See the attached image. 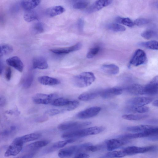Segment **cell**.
I'll return each instance as SVG.
<instances>
[{
  "instance_id": "db71d44e",
  "label": "cell",
  "mask_w": 158,
  "mask_h": 158,
  "mask_svg": "<svg viewBox=\"0 0 158 158\" xmlns=\"http://www.w3.org/2000/svg\"><path fill=\"white\" fill-rule=\"evenodd\" d=\"M148 139L152 141H156L158 140V135H152L148 137Z\"/></svg>"
},
{
  "instance_id": "8d00e7d4",
  "label": "cell",
  "mask_w": 158,
  "mask_h": 158,
  "mask_svg": "<svg viewBox=\"0 0 158 158\" xmlns=\"http://www.w3.org/2000/svg\"><path fill=\"white\" fill-rule=\"evenodd\" d=\"M107 27L110 30L116 32L124 31L126 30L124 26L116 23L109 24Z\"/></svg>"
},
{
  "instance_id": "f1b7e54d",
  "label": "cell",
  "mask_w": 158,
  "mask_h": 158,
  "mask_svg": "<svg viewBox=\"0 0 158 158\" xmlns=\"http://www.w3.org/2000/svg\"><path fill=\"white\" fill-rule=\"evenodd\" d=\"M152 127L148 125H140L129 127L126 129L127 130L132 132H142L147 131Z\"/></svg>"
},
{
  "instance_id": "f6af8a7d",
  "label": "cell",
  "mask_w": 158,
  "mask_h": 158,
  "mask_svg": "<svg viewBox=\"0 0 158 158\" xmlns=\"http://www.w3.org/2000/svg\"><path fill=\"white\" fill-rule=\"evenodd\" d=\"M21 7L20 2H16L13 4L10 9V12L12 15H15L18 12Z\"/></svg>"
},
{
  "instance_id": "44dd1931",
  "label": "cell",
  "mask_w": 158,
  "mask_h": 158,
  "mask_svg": "<svg viewBox=\"0 0 158 158\" xmlns=\"http://www.w3.org/2000/svg\"><path fill=\"white\" fill-rule=\"evenodd\" d=\"M65 11L63 7L57 6L47 9L45 11L46 15L48 17H53L62 14Z\"/></svg>"
},
{
  "instance_id": "9c48e42d",
  "label": "cell",
  "mask_w": 158,
  "mask_h": 158,
  "mask_svg": "<svg viewBox=\"0 0 158 158\" xmlns=\"http://www.w3.org/2000/svg\"><path fill=\"white\" fill-rule=\"evenodd\" d=\"M158 92V77L156 76L150 82L143 86V95H156Z\"/></svg>"
},
{
  "instance_id": "f5cc1de1",
  "label": "cell",
  "mask_w": 158,
  "mask_h": 158,
  "mask_svg": "<svg viewBox=\"0 0 158 158\" xmlns=\"http://www.w3.org/2000/svg\"><path fill=\"white\" fill-rule=\"evenodd\" d=\"M83 22L81 19L79 21L78 23V27L79 30L80 31H82L83 27Z\"/></svg>"
},
{
  "instance_id": "6f0895ef",
  "label": "cell",
  "mask_w": 158,
  "mask_h": 158,
  "mask_svg": "<svg viewBox=\"0 0 158 158\" xmlns=\"http://www.w3.org/2000/svg\"><path fill=\"white\" fill-rule=\"evenodd\" d=\"M4 100L2 98L0 97V106L2 105L4 103Z\"/></svg>"
},
{
  "instance_id": "9a60e30c",
  "label": "cell",
  "mask_w": 158,
  "mask_h": 158,
  "mask_svg": "<svg viewBox=\"0 0 158 158\" xmlns=\"http://www.w3.org/2000/svg\"><path fill=\"white\" fill-rule=\"evenodd\" d=\"M127 142L125 139L123 138L121 139H112L107 140L106 142L107 149L109 151H112L118 148Z\"/></svg>"
},
{
  "instance_id": "f546056e",
  "label": "cell",
  "mask_w": 158,
  "mask_h": 158,
  "mask_svg": "<svg viewBox=\"0 0 158 158\" xmlns=\"http://www.w3.org/2000/svg\"><path fill=\"white\" fill-rule=\"evenodd\" d=\"M148 115L146 114H125L122 116V118L124 119L137 121L147 118Z\"/></svg>"
},
{
  "instance_id": "d590c367",
  "label": "cell",
  "mask_w": 158,
  "mask_h": 158,
  "mask_svg": "<svg viewBox=\"0 0 158 158\" xmlns=\"http://www.w3.org/2000/svg\"><path fill=\"white\" fill-rule=\"evenodd\" d=\"M69 101L67 99L60 98L55 99L52 104L56 106H65L69 104Z\"/></svg>"
},
{
  "instance_id": "7bdbcfd3",
  "label": "cell",
  "mask_w": 158,
  "mask_h": 158,
  "mask_svg": "<svg viewBox=\"0 0 158 158\" xmlns=\"http://www.w3.org/2000/svg\"><path fill=\"white\" fill-rule=\"evenodd\" d=\"M125 156L126 155L123 150L110 152L105 155L106 157H122Z\"/></svg>"
},
{
  "instance_id": "83f0119b",
  "label": "cell",
  "mask_w": 158,
  "mask_h": 158,
  "mask_svg": "<svg viewBox=\"0 0 158 158\" xmlns=\"http://www.w3.org/2000/svg\"><path fill=\"white\" fill-rule=\"evenodd\" d=\"M41 136L39 133H31L19 137L22 142L23 143L39 139Z\"/></svg>"
},
{
  "instance_id": "836d02e7",
  "label": "cell",
  "mask_w": 158,
  "mask_h": 158,
  "mask_svg": "<svg viewBox=\"0 0 158 158\" xmlns=\"http://www.w3.org/2000/svg\"><path fill=\"white\" fill-rule=\"evenodd\" d=\"M115 21L118 23L122 24L130 27H132L134 25V22L128 18L118 17L115 18Z\"/></svg>"
},
{
  "instance_id": "e575fe53",
  "label": "cell",
  "mask_w": 158,
  "mask_h": 158,
  "mask_svg": "<svg viewBox=\"0 0 158 158\" xmlns=\"http://www.w3.org/2000/svg\"><path fill=\"white\" fill-rule=\"evenodd\" d=\"M34 79V75L32 73L28 74L25 77L23 82V86L25 89L29 88L31 85Z\"/></svg>"
},
{
  "instance_id": "1f68e13d",
  "label": "cell",
  "mask_w": 158,
  "mask_h": 158,
  "mask_svg": "<svg viewBox=\"0 0 158 158\" xmlns=\"http://www.w3.org/2000/svg\"><path fill=\"white\" fill-rule=\"evenodd\" d=\"M13 50V47L10 45L6 44H0V58L11 53Z\"/></svg>"
},
{
  "instance_id": "2e32d148",
  "label": "cell",
  "mask_w": 158,
  "mask_h": 158,
  "mask_svg": "<svg viewBox=\"0 0 158 158\" xmlns=\"http://www.w3.org/2000/svg\"><path fill=\"white\" fill-rule=\"evenodd\" d=\"M112 1V0H97L89 7L88 11L89 13L97 11L110 5Z\"/></svg>"
},
{
  "instance_id": "bcb514c9",
  "label": "cell",
  "mask_w": 158,
  "mask_h": 158,
  "mask_svg": "<svg viewBox=\"0 0 158 158\" xmlns=\"http://www.w3.org/2000/svg\"><path fill=\"white\" fill-rule=\"evenodd\" d=\"M150 22V20L145 18H139L135 19L134 22V25L137 26H141L147 24Z\"/></svg>"
},
{
  "instance_id": "484cf974",
  "label": "cell",
  "mask_w": 158,
  "mask_h": 158,
  "mask_svg": "<svg viewBox=\"0 0 158 158\" xmlns=\"http://www.w3.org/2000/svg\"><path fill=\"white\" fill-rule=\"evenodd\" d=\"M128 112L139 113H144L149 110V108L147 106L130 105L126 108Z\"/></svg>"
},
{
  "instance_id": "ffe728a7",
  "label": "cell",
  "mask_w": 158,
  "mask_h": 158,
  "mask_svg": "<svg viewBox=\"0 0 158 158\" xmlns=\"http://www.w3.org/2000/svg\"><path fill=\"white\" fill-rule=\"evenodd\" d=\"M41 0H22L20 1L22 8L28 10L34 9L40 3Z\"/></svg>"
},
{
  "instance_id": "7c38bea8",
  "label": "cell",
  "mask_w": 158,
  "mask_h": 158,
  "mask_svg": "<svg viewBox=\"0 0 158 158\" xmlns=\"http://www.w3.org/2000/svg\"><path fill=\"white\" fill-rule=\"evenodd\" d=\"M75 140L73 139H68L66 140L59 141L52 144L43 150V154H47L51 153L64 147L65 145L73 142Z\"/></svg>"
},
{
  "instance_id": "c3c4849f",
  "label": "cell",
  "mask_w": 158,
  "mask_h": 158,
  "mask_svg": "<svg viewBox=\"0 0 158 158\" xmlns=\"http://www.w3.org/2000/svg\"><path fill=\"white\" fill-rule=\"evenodd\" d=\"M6 21V16L4 12L0 10V26H3L5 25Z\"/></svg>"
},
{
  "instance_id": "8992f818",
  "label": "cell",
  "mask_w": 158,
  "mask_h": 158,
  "mask_svg": "<svg viewBox=\"0 0 158 158\" xmlns=\"http://www.w3.org/2000/svg\"><path fill=\"white\" fill-rule=\"evenodd\" d=\"M56 95L53 94H46L38 93L33 97L32 99L35 104L45 105L52 103L56 99Z\"/></svg>"
},
{
  "instance_id": "6da1fadb",
  "label": "cell",
  "mask_w": 158,
  "mask_h": 158,
  "mask_svg": "<svg viewBox=\"0 0 158 158\" xmlns=\"http://www.w3.org/2000/svg\"><path fill=\"white\" fill-rule=\"evenodd\" d=\"M105 129L102 126H95L89 128L72 131L62 135L61 137L66 139H73L99 133Z\"/></svg>"
},
{
  "instance_id": "4dcf8cb0",
  "label": "cell",
  "mask_w": 158,
  "mask_h": 158,
  "mask_svg": "<svg viewBox=\"0 0 158 158\" xmlns=\"http://www.w3.org/2000/svg\"><path fill=\"white\" fill-rule=\"evenodd\" d=\"M149 136L148 133L146 132H137L135 133L128 134L120 136V137L124 139H132L144 137Z\"/></svg>"
},
{
  "instance_id": "7a4b0ae2",
  "label": "cell",
  "mask_w": 158,
  "mask_h": 158,
  "mask_svg": "<svg viewBox=\"0 0 158 158\" xmlns=\"http://www.w3.org/2000/svg\"><path fill=\"white\" fill-rule=\"evenodd\" d=\"M94 74L90 72L81 73L75 76L73 78L74 84L79 88H83L91 85L95 80Z\"/></svg>"
},
{
  "instance_id": "b9f144b4",
  "label": "cell",
  "mask_w": 158,
  "mask_h": 158,
  "mask_svg": "<svg viewBox=\"0 0 158 158\" xmlns=\"http://www.w3.org/2000/svg\"><path fill=\"white\" fill-rule=\"evenodd\" d=\"M157 35L156 32L151 29L145 31L141 33V36L144 39L147 40H149L155 36Z\"/></svg>"
},
{
  "instance_id": "9f6ffc18",
  "label": "cell",
  "mask_w": 158,
  "mask_h": 158,
  "mask_svg": "<svg viewBox=\"0 0 158 158\" xmlns=\"http://www.w3.org/2000/svg\"><path fill=\"white\" fill-rule=\"evenodd\" d=\"M152 105L155 106H158V100H156L152 103Z\"/></svg>"
},
{
  "instance_id": "ba28073f",
  "label": "cell",
  "mask_w": 158,
  "mask_h": 158,
  "mask_svg": "<svg viewBox=\"0 0 158 158\" xmlns=\"http://www.w3.org/2000/svg\"><path fill=\"white\" fill-rule=\"evenodd\" d=\"M90 122H69L60 124L58 126V128L61 131L70 129H77L91 124Z\"/></svg>"
},
{
  "instance_id": "cb8c5ba5",
  "label": "cell",
  "mask_w": 158,
  "mask_h": 158,
  "mask_svg": "<svg viewBox=\"0 0 158 158\" xmlns=\"http://www.w3.org/2000/svg\"><path fill=\"white\" fill-rule=\"evenodd\" d=\"M100 91H92L82 93L78 97L79 100L82 101H86L90 100L97 97L100 95Z\"/></svg>"
},
{
  "instance_id": "60d3db41",
  "label": "cell",
  "mask_w": 158,
  "mask_h": 158,
  "mask_svg": "<svg viewBox=\"0 0 158 158\" xmlns=\"http://www.w3.org/2000/svg\"><path fill=\"white\" fill-rule=\"evenodd\" d=\"M15 130V127H11L9 129H6L0 133V139H6L11 135Z\"/></svg>"
},
{
  "instance_id": "11a10c76",
  "label": "cell",
  "mask_w": 158,
  "mask_h": 158,
  "mask_svg": "<svg viewBox=\"0 0 158 158\" xmlns=\"http://www.w3.org/2000/svg\"><path fill=\"white\" fill-rule=\"evenodd\" d=\"M3 68V64L0 58V75H1L2 73Z\"/></svg>"
},
{
  "instance_id": "30bf717a",
  "label": "cell",
  "mask_w": 158,
  "mask_h": 158,
  "mask_svg": "<svg viewBox=\"0 0 158 158\" xmlns=\"http://www.w3.org/2000/svg\"><path fill=\"white\" fill-rule=\"evenodd\" d=\"M101 110L100 107H91L80 112L77 114L76 117L80 119L90 118L97 115Z\"/></svg>"
},
{
  "instance_id": "52a82bcc",
  "label": "cell",
  "mask_w": 158,
  "mask_h": 158,
  "mask_svg": "<svg viewBox=\"0 0 158 158\" xmlns=\"http://www.w3.org/2000/svg\"><path fill=\"white\" fill-rule=\"evenodd\" d=\"M147 57L145 52L141 49H138L134 52L130 60V64L134 66H138L145 63Z\"/></svg>"
},
{
  "instance_id": "7dc6e473",
  "label": "cell",
  "mask_w": 158,
  "mask_h": 158,
  "mask_svg": "<svg viewBox=\"0 0 158 158\" xmlns=\"http://www.w3.org/2000/svg\"><path fill=\"white\" fill-rule=\"evenodd\" d=\"M63 112V111L62 109H51L46 111L45 112V114L49 116H52L56 115Z\"/></svg>"
},
{
  "instance_id": "d4e9b609",
  "label": "cell",
  "mask_w": 158,
  "mask_h": 158,
  "mask_svg": "<svg viewBox=\"0 0 158 158\" xmlns=\"http://www.w3.org/2000/svg\"><path fill=\"white\" fill-rule=\"evenodd\" d=\"M127 89L129 93L133 94L143 95V86L140 85H131L128 87Z\"/></svg>"
},
{
  "instance_id": "4316f807",
  "label": "cell",
  "mask_w": 158,
  "mask_h": 158,
  "mask_svg": "<svg viewBox=\"0 0 158 158\" xmlns=\"http://www.w3.org/2000/svg\"><path fill=\"white\" fill-rule=\"evenodd\" d=\"M23 18L26 21L30 22L38 20L39 16L37 12L33 9L26 10L24 13Z\"/></svg>"
},
{
  "instance_id": "816d5d0a",
  "label": "cell",
  "mask_w": 158,
  "mask_h": 158,
  "mask_svg": "<svg viewBox=\"0 0 158 158\" xmlns=\"http://www.w3.org/2000/svg\"><path fill=\"white\" fill-rule=\"evenodd\" d=\"M89 155L82 153H79L75 156V158H89Z\"/></svg>"
},
{
  "instance_id": "8fae6325",
  "label": "cell",
  "mask_w": 158,
  "mask_h": 158,
  "mask_svg": "<svg viewBox=\"0 0 158 158\" xmlns=\"http://www.w3.org/2000/svg\"><path fill=\"white\" fill-rule=\"evenodd\" d=\"M49 142L50 141L47 140L36 141L26 146L23 148L22 151L26 153L36 152L39 149L47 145Z\"/></svg>"
},
{
  "instance_id": "5b68a950",
  "label": "cell",
  "mask_w": 158,
  "mask_h": 158,
  "mask_svg": "<svg viewBox=\"0 0 158 158\" xmlns=\"http://www.w3.org/2000/svg\"><path fill=\"white\" fill-rule=\"evenodd\" d=\"M157 149V146H155L143 147L132 146L127 147L123 150L125 155L126 156L153 152L156 150Z\"/></svg>"
},
{
  "instance_id": "74e56055",
  "label": "cell",
  "mask_w": 158,
  "mask_h": 158,
  "mask_svg": "<svg viewBox=\"0 0 158 158\" xmlns=\"http://www.w3.org/2000/svg\"><path fill=\"white\" fill-rule=\"evenodd\" d=\"M31 31L34 34H37L43 32L44 31V26L43 23L37 22L32 26Z\"/></svg>"
},
{
  "instance_id": "f35d334b",
  "label": "cell",
  "mask_w": 158,
  "mask_h": 158,
  "mask_svg": "<svg viewBox=\"0 0 158 158\" xmlns=\"http://www.w3.org/2000/svg\"><path fill=\"white\" fill-rule=\"evenodd\" d=\"M89 4L87 0H79L75 2L73 6V7L76 9H83L86 7Z\"/></svg>"
},
{
  "instance_id": "f907efd6",
  "label": "cell",
  "mask_w": 158,
  "mask_h": 158,
  "mask_svg": "<svg viewBox=\"0 0 158 158\" xmlns=\"http://www.w3.org/2000/svg\"><path fill=\"white\" fill-rule=\"evenodd\" d=\"M12 75V70L9 67H7L6 69L5 77L6 79L9 81L10 80Z\"/></svg>"
},
{
  "instance_id": "3957f363",
  "label": "cell",
  "mask_w": 158,
  "mask_h": 158,
  "mask_svg": "<svg viewBox=\"0 0 158 158\" xmlns=\"http://www.w3.org/2000/svg\"><path fill=\"white\" fill-rule=\"evenodd\" d=\"M92 144L89 143H85L77 145L72 146L60 150L58 155L61 158L69 157L74 155L81 153Z\"/></svg>"
},
{
  "instance_id": "681fc988",
  "label": "cell",
  "mask_w": 158,
  "mask_h": 158,
  "mask_svg": "<svg viewBox=\"0 0 158 158\" xmlns=\"http://www.w3.org/2000/svg\"><path fill=\"white\" fill-rule=\"evenodd\" d=\"M102 148L101 146L99 145H93L92 144L89 146L86 149L87 151L94 152L100 150Z\"/></svg>"
},
{
  "instance_id": "603a6c76",
  "label": "cell",
  "mask_w": 158,
  "mask_h": 158,
  "mask_svg": "<svg viewBox=\"0 0 158 158\" xmlns=\"http://www.w3.org/2000/svg\"><path fill=\"white\" fill-rule=\"evenodd\" d=\"M101 69L104 73L110 75L117 74L119 71V67L114 64H104Z\"/></svg>"
},
{
  "instance_id": "5bb4252c",
  "label": "cell",
  "mask_w": 158,
  "mask_h": 158,
  "mask_svg": "<svg viewBox=\"0 0 158 158\" xmlns=\"http://www.w3.org/2000/svg\"><path fill=\"white\" fill-rule=\"evenodd\" d=\"M153 98L145 97H138L131 98L127 101L130 105L144 106L151 102Z\"/></svg>"
},
{
  "instance_id": "7402d4cb",
  "label": "cell",
  "mask_w": 158,
  "mask_h": 158,
  "mask_svg": "<svg viewBox=\"0 0 158 158\" xmlns=\"http://www.w3.org/2000/svg\"><path fill=\"white\" fill-rule=\"evenodd\" d=\"M38 80L41 84L44 85H54L60 83V81L57 79L46 76L39 77Z\"/></svg>"
},
{
  "instance_id": "d6a6232c",
  "label": "cell",
  "mask_w": 158,
  "mask_h": 158,
  "mask_svg": "<svg viewBox=\"0 0 158 158\" xmlns=\"http://www.w3.org/2000/svg\"><path fill=\"white\" fill-rule=\"evenodd\" d=\"M139 45L141 47L152 50H157L158 49V42L156 40L142 42L139 43Z\"/></svg>"
},
{
  "instance_id": "4fadbf2b",
  "label": "cell",
  "mask_w": 158,
  "mask_h": 158,
  "mask_svg": "<svg viewBox=\"0 0 158 158\" xmlns=\"http://www.w3.org/2000/svg\"><path fill=\"white\" fill-rule=\"evenodd\" d=\"M82 47L80 42L70 47L50 49L52 52L57 54H65L80 50Z\"/></svg>"
},
{
  "instance_id": "ac0fdd59",
  "label": "cell",
  "mask_w": 158,
  "mask_h": 158,
  "mask_svg": "<svg viewBox=\"0 0 158 158\" xmlns=\"http://www.w3.org/2000/svg\"><path fill=\"white\" fill-rule=\"evenodd\" d=\"M122 93L123 90L121 89L113 87L106 89L101 92L100 95L104 98H108L119 95Z\"/></svg>"
},
{
  "instance_id": "ab89813d",
  "label": "cell",
  "mask_w": 158,
  "mask_h": 158,
  "mask_svg": "<svg viewBox=\"0 0 158 158\" xmlns=\"http://www.w3.org/2000/svg\"><path fill=\"white\" fill-rule=\"evenodd\" d=\"M100 48L98 46H95L90 48L88 52L86 54V57L88 59L93 58L99 52Z\"/></svg>"
},
{
  "instance_id": "e0dca14e",
  "label": "cell",
  "mask_w": 158,
  "mask_h": 158,
  "mask_svg": "<svg viewBox=\"0 0 158 158\" xmlns=\"http://www.w3.org/2000/svg\"><path fill=\"white\" fill-rule=\"evenodd\" d=\"M6 61L7 64L13 67L19 72H22L23 71L24 64L18 56H14L10 57L7 59Z\"/></svg>"
},
{
  "instance_id": "277c9868",
  "label": "cell",
  "mask_w": 158,
  "mask_h": 158,
  "mask_svg": "<svg viewBox=\"0 0 158 158\" xmlns=\"http://www.w3.org/2000/svg\"><path fill=\"white\" fill-rule=\"evenodd\" d=\"M23 144L19 137L15 138L7 148L5 152V156L9 157L18 155L22 151Z\"/></svg>"
},
{
  "instance_id": "d6986e66",
  "label": "cell",
  "mask_w": 158,
  "mask_h": 158,
  "mask_svg": "<svg viewBox=\"0 0 158 158\" xmlns=\"http://www.w3.org/2000/svg\"><path fill=\"white\" fill-rule=\"evenodd\" d=\"M34 69H46L48 67V64L45 58L42 56H38L34 58L32 60Z\"/></svg>"
},
{
  "instance_id": "ee69618b",
  "label": "cell",
  "mask_w": 158,
  "mask_h": 158,
  "mask_svg": "<svg viewBox=\"0 0 158 158\" xmlns=\"http://www.w3.org/2000/svg\"><path fill=\"white\" fill-rule=\"evenodd\" d=\"M79 102L77 100L70 101L69 104L63 109L64 111H72L76 109L79 106Z\"/></svg>"
}]
</instances>
